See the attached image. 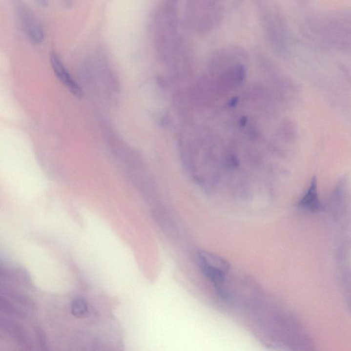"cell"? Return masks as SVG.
Returning a JSON list of instances; mask_svg holds the SVG:
<instances>
[{
	"label": "cell",
	"mask_w": 351,
	"mask_h": 351,
	"mask_svg": "<svg viewBox=\"0 0 351 351\" xmlns=\"http://www.w3.org/2000/svg\"><path fill=\"white\" fill-rule=\"evenodd\" d=\"M20 27L28 40L35 44L43 43L45 31L33 11L23 0H11Z\"/></svg>",
	"instance_id": "obj_1"
},
{
	"label": "cell",
	"mask_w": 351,
	"mask_h": 351,
	"mask_svg": "<svg viewBox=\"0 0 351 351\" xmlns=\"http://www.w3.org/2000/svg\"><path fill=\"white\" fill-rule=\"evenodd\" d=\"M202 272L220 289L229 269V264L222 257L206 251L198 255Z\"/></svg>",
	"instance_id": "obj_2"
},
{
	"label": "cell",
	"mask_w": 351,
	"mask_h": 351,
	"mask_svg": "<svg viewBox=\"0 0 351 351\" xmlns=\"http://www.w3.org/2000/svg\"><path fill=\"white\" fill-rule=\"evenodd\" d=\"M337 254L340 282L351 311V240L342 244Z\"/></svg>",
	"instance_id": "obj_3"
},
{
	"label": "cell",
	"mask_w": 351,
	"mask_h": 351,
	"mask_svg": "<svg viewBox=\"0 0 351 351\" xmlns=\"http://www.w3.org/2000/svg\"><path fill=\"white\" fill-rule=\"evenodd\" d=\"M50 63L54 74L57 79L76 98H81L83 96V91L79 84L73 79L68 70L66 68L60 56L57 52H53L50 54Z\"/></svg>",
	"instance_id": "obj_4"
},
{
	"label": "cell",
	"mask_w": 351,
	"mask_h": 351,
	"mask_svg": "<svg viewBox=\"0 0 351 351\" xmlns=\"http://www.w3.org/2000/svg\"><path fill=\"white\" fill-rule=\"evenodd\" d=\"M298 207L303 211L311 213L323 209V205L319 199L316 178L312 179L308 189L298 201Z\"/></svg>",
	"instance_id": "obj_5"
},
{
	"label": "cell",
	"mask_w": 351,
	"mask_h": 351,
	"mask_svg": "<svg viewBox=\"0 0 351 351\" xmlns=\"http://www.w3.org/2000/svg\"><path fill=\"white\" fill-rule=\"evenodd\" d=\"M1 327L12 338L14 339L21 345L26 348L31 347V340L24 329L20 324L8 319L1 318Z\"/></svg>",
	"instance_id": "obj_6"
},
{
	"label": "cell",
	"mask_w": 351,
	"mask_h": 351,
	"mask_svg": "<svg viewBox=\"0 0 351 351\" xmlns=\"http://www.w3.org/2000/svg\"><path fill=\"white\" fill-rule=\"evenodd\" d=\"M70 309L72 315L79 318H85L89 312L87 301L81 296H76L72 300Z\"/></svg>",
	"instance_id": "obj_7"
},
{
	"label": "cell",
	"mask_w": 351,
	"mask_h": 351,
	"mask_svg": "<svg viewBox=\"0 0 351 351\" xmlns=\"http://www.w3.org/2000/svg\"><path fill=\"white\" fill-rule=\"evenodd\" d=\"M37 335L39 340L40 341L41 347L45 346V335H44L43 331L41 329L39 328V327L37 329Z\"/></svg>",
	"instance_id": "obj_8"
}]
</instances>
